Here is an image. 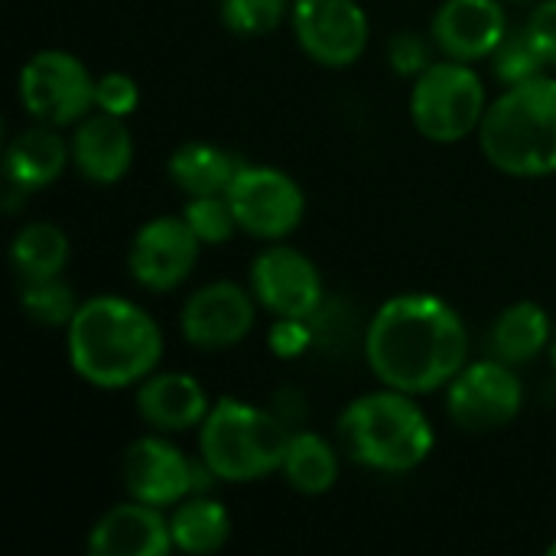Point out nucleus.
I'll return each mask as SVG.
<instances>
[{"label": "nucleus", "mask_w": 556, "mask_h": 556, "mask_svg": "<svg viewBox=\"0 0 556 556\" xmlns=\"http://www.w3.org/2000/svg\"><path fill=\"white\" fill-rule=\"evenodd\" d=\"M365 358L384 388L433 394L469 365V332L443 296L401 293L371 316Z\"/></svg>", "instance_id": "nucleus-1"}, {"label": "nucleus", "mask_w": 556, "mask_h": 556, "mask_svg": "<svg viewBox=\"0 0 556 556\" xmlns=\"http://www.w3.org/2000/svg\"><path fill=\"white\" fill-rule=\"evenodd\" d=\"M65 345L72 371L104 391L140 384L163 358L160 326L124 296L85 300L65 329Z\"/></svg>", "instance_id": "nucleus-2"}, {"label": "nucleus", "mask_w": 556, "mask_h": 556, "mask_svg": "<svg viewBox=\"0 0 556 556\" xmlns=\"http://www.w3.org/2000/svg\"><path fill=\"white\" fill-rule=\"evenodd\" d=\"M485 160L518 179H541L556 173V78L538 75L508 85L479 124Z\"/></svg>", "instance_id": "nucleus-3"}, {"label": "nucleus", "mask_w": 556, "mask_h": 556, "mask_svg": "<svg viewBox=\"0 0 556 556\" xmlns=\"http://www.w3.org/2000/svg\"><path fill=\"white\" fill-rule=\"evenodd\" d=\"M339 437L345 453L375 472H410L433 453V427L417 407L414 394L381 388L355 397L342 420Z\"/></svg>", "instance_id": "nucleus-4"}, {"label": "nucleus", "mask_w": 556, "mask_h": 556, "mask_svg": "<svg viewBox=\"0 0 556 556\" xmlns=\"http://www.w3.org/2000/svg\"><path fill=\"white\" fill-rule=\"evenodd\" d=\"M290 440L293 433L274 414L222 397L199 427V456L222 482H257L283 469Z\"/></svg>", "instance_id": "nucleus-5"}, {"label": "nucleus", "mask_w": 556, "mask_h": 556, "mask_svg": "<svg viewBox=\"0 0 556 556\" xmlns=\"http://www.w3.org/2000/svg\"><path fill=\"white\" fill-rule=\"evenodd\" d=\"M485 111V85L469 62H433L414 78L410 117L414 127L433 143H459L479 130Z\"/></svg>", "instance_id": "nucleus-6"}, {"label": "nucleus", "mask_w": 556, "mask_h": 556, "mask_svg": "<svg viewBox=\"0 0 556 556\" xmlns=\"http://www.w3.org/2000/svg\"><path fill=\"white\" fill-rule=\"evenodd\" d=\"M94 81L78 55L42 49L20 68V101L42 124H78L94 108Z\"/></svg>", "instance_id": "nucleus-7"}, {"label": "nucleus", "mask_w": 556, "mask_h": 556, "mask_svg": "<svg viewBox=\"0 0 556 556\" xmlns=\"http://www.w3.org/2000/svg\"><path fill=\"white\" fill-rule=\"evenodd\" d=\"M521 407L525 384L502 358L472 362L446 384V410L466 433L502 430L521 414Z\"/></svg>", "instance_id": "nucleus-8"}, {"label": "nucleus", "mask_w": 556, "mask_h": 556, "mask_svg": "<svg viewBox=\"0 0 556 556\" xmlns=\"http://www.w3.org/2000/svg\"><path fill=\"white\" fill-rule=\"evenodd\" d=\"M218 476L205 459L192 463L173 443L160 437H140L124 453V485L130 498L166 508L189 495H202Z\"/></svg>", "instance_id": "nucleus-9"}, {"label": "nucleus", "mask_w": 556, "mask_h": 556, "mask_svg": "<svg viewBox=\"0 0 556 556\" xmlns=\"http://www.w3.org/2000/svg\"><path fill=\"white\" fill-rule=\"evenodd\" d=\"M225 195L235 208L238 228L264 241L293 235L306 212L303 189L274 166H241Z\"/></svg>", "instance_id": "nucleus-10"}, {"label": "nucleus", "mask_w": 556, "mask_h": 556, "mask_svg": "<svg viewBox=\"0 0 556 556\" xmlns=\"http://www.w3.org/2000/svg\"><path fill=\"white\" fill-rule=\"evenodd\" d=\"M293 33L303 52L326 68H349L368 46V16L358 0H293Z\"/></svg>", "instance_id": "nucleus-11"}, {"label": "nucleus", "mask_w": 556, "mask_h": 556, "mask_svg": "<svg viewBox=\"0 0 556 556\" xmlns=\"http://www.w3.org/2000/svg\"><path fill=\"white\" fill-rule=\"evenodd\" d=\"M202 241L189 228L182 215H160L140 225L134 235L127 264L130 277L153 293H169L176 290L195 267Z\"/></svg>", "instance_id": "nucleus-12"}, {"label": "nucleus", "mask_w": 556, "mask_h": 556, "mask_svg": "<svg viewBox=\"0 0 556 556\" xmlns=\"http://www.w3.org/2000/svg\"><path fill=\"white\" fill-rule=\"evenodd\" d=\"M251 293L274 316L309 319L323 303V277L303 251L274 244L254 257Z\"/></svg>", "instance_id": "nucleus-13"}, {"label": "nucleus", "mask_w": 556, "mask_h": 556, "mask_svg": "<svg viewBox=\"0 0 556 556\" xmlns=\"http://www.w3.org/2000/svg\"><path fill=\"white\" fill-rule=\"evenodd\" d=\"M182 339L202 352H222L254 329V293L241 290L238 283L218 280L195 290L182 313H179Z\"/></svg>", "instance_id": "nucleus-14"}, {"label": "nucleus", "mask_w": 556, "mask_h": 556, "mask_svg": "<svg viewBox=\"0 0 556 556\" xmlns=\"http://www.w3.org/2000/svg\"><path fill=\"white\" fill-rule=\"evenodd\" d=\"M430 29L446 59L479 62L492 59L508 36V16L498 0H446Z\"/></svg>", "instance_id": "nucleus-15"}, {"label": "nucleus", "mask_w": 556, "mask_h": 556, "mask_svg": "<svg viewBox=\"0 0 556 556\" xmlns=\"http://www.w3.org/2000/svg\"><path fill=\"white\" fill-rule=\"evenodd\" d=\"M169 551H176L169 521L156 505L137 498L134 505H114L104 511L88 534L91 556H166Z\"/></svg>", "instance_id": "nucleus-16"}, {"label": "nucleus", "mask_w": 556, "mask_h": 556, "mask_svg": "<svg viewBox=\"0 0 556 556\" xmlns=\"http://www.w3.org/2000/svg\"><path fill=\"white\" fill-rule=\"evenodd\" d=\"M68 147H72V163L78 166V173L98 186H111L124 179L134 163L130 127L124 124V117H114L104 111L81 117Z\"/></svg>", "instance_id": "nucleus-17"}, {"label": "nucleus", "mask_w": 556, "mask_h": 556, "mask_svg": "<svg viewBox=\"0 0 556 556\" xmlns=\"http://www.w3.org/2000/svg\"><path fill=\"white\" fill-rule=\"evenodd\" d=\"M212 404L205 388L182 371H156L140 381L137 391V414L156 433H182L202 427Z\"/></svg>", "instance_id": "nucleus-18"}, {"label": "nucleus", "mask_w": 556, "mask_h": 556, "mask_svg": "<svg viewBox=\"0 0 556 556\" xmlns=\"http://www.w3.org/2000/svg\"><path fill=\"white\" fill-rule=\"evenodd\" d=\"M68 160H72V147L55 134L52 124L39 121L36 127H26L10 140L3 156V173L13 189L36 192L52 186Z\"/></svg>", "instance_id": "nucleus-19"}, {"label": "nucleus", "mask_w": 556, "mask_h": 556, "mask_svg": "<svg viewBox=\"0 0 556 556\" xmlns=\"http://www.w3.org/2000/svg\"><path fill=\"white\" fill-rule=\"evenodd\" d=\"M551 339H554V326L547 309L531 300H521L498 316L492 329V352L508 365H525L538 358L544 349H551Z\"/></svg>", "instance_id": "nucleus-20"}, {"label": "nucleus", "mask_w": 556, "mask_h": 556, "mask_svg": "<svg viewBox=\"0 0 556 556\" xmlns=\"http://www.w3.org/2000/svg\"><path fill=\"white\" fill-rule=\"evenodd\" d=\"M241 163L235 153L215 147V143H182L169 156V179L186 192V195H218L228 192L231 179L238 176Z\"/></svg>", "instance_id": "nucleus-21"}, {"label": "nucleus", "mask_w": 556, "mask_h": 556, "mask_svg": "<svg viewBox=\"0 0 556 556\" xmlns=\"http://www.w3.org/2000/svg\"><path fill=\"white\" fill-rule=\"evenodd\" d=\"M173 547L182 554H215L231 538V518L222 502L208 495H189L169 518Z\"/></svg>", "instance_id": "nucleus-22"}, {"label": "nucleus", "mask_w": 556, "mask_h": 556, "mask_svg": "<svg viewBox=\"0 0 556 556\" xmlns=\"http://www.w3.org/2000/svg\"><path fill=\"white\" fill-rule=\"evenodd\" d=\"M10 261L20 280H52L68 264V238L52 222H33L16 231L10 244Z\"/></svg>", "instance_id": "nucleus-23"}, {"label": "nucleus", "mask_w": 556, "mask_h": 556, "mask_svg": "<svg viewBox=\"0 0 556 556\" xmlns=\"http://www.w3.org/2000/svg\"><path fill=\"white\" fill-rule=\"evenodd\" d=\"M287 482L303 495H323L339 482V456L319 433H293L283 469Z\"/></svg>", "instance_id": "nucleus-24"}, {"label": "nucleus", "mask_w": 556, "mask_h": 556, "mask_svg": "<svg viewBox=\"0 0 556 556\" xmlns=\"http://www.w3.org/2000/svg\"><path fill=\"white\" fill-rule=\"evenodd\" d=\"M20 306L23 313L46 329H68L72 316L78 313V300L72 293L68 283H62L59 277L52 280H26L23 293H20Z\"/></svg>", "instance_id": "nucleus-25"}, {"label": "nucleus", "mask_w": 556, "mask_h": 556, "mask_svg": "<svg viewBox=\"0 0 556 556\" xmlns=\"http://www.w3.org/2000/svg\"><path fill=\"white\" fill-rule=\"evenodd\" d=\"M492 68L495 75L505 81V85H521V81H531L538 75H544L547 62L541 59L538 46L531 42L528 29H508V36L502 39V46L492 52Z\"/></svg>", "instance_id": "nucleus-26"}, {"label": "nucleus", "mask_w": 556, "mask_h": 556, "mask_svg": "<svg viewBox=\"0 0 556 556\" xmlns=\"http://www.w3.org/2000/svg\"><path fill=\"white\" fill-rule=\"evenodd\" d=\"M182 218L189 222V228L195 231V238L202 244H225L238 228L235 208H231L225 192H218V195H189V205H186Z\"/></svg>", "instance_id": "nucleus-27"}, {"label": "nucleus", "mask_w": 556, "mask_h": 556, "mask_svg": "<svg viewBox=\"0 0 556 556\" xmlns=\"http://www.w3.org/2000/svg\"><path fill=\"white\" fill-rule=\"evenodd\" d=\"M293 10V0H222V20L238 36H264Z\"/></svg>", "instance_id": "nucleus-28"}, {"label": "nucleus", "mask_w": 556, "mask_h": 556, "mask_svg": "<svg viewBox=\"0 0 556 556\" xmlns=\"http://www.w3.org/2000/svg\"><path fill=\"white\" fill-rule=\"evenodd\" d=\"M140 104V88L130 75L124 72H108L94 81V108L114 117L134 114Z\"/></svg>", "instance_id": "nucleus-29"}, {"label": "nucleus", "mask_w": 556, "mask_h": 556, "mask_svg": "<svg viewBox=\"0 0 556 556\" xmlns=\"http://www.w3.org/2000/svg\"><path fill=\"white\" fill-rule=\"evenodd\" d=\"M388 59H391V68L404 78H417L420 72H427L433 65L430 49L417 33H397L388 42Z\"/></svg>", "instance_id": "nucleus-30"}, {"label": "nucleus", "mask_w": 556, "mask_h": 556, "mask_svg": "<svg viewBox=\"0 0 556 556\" xmlns=\"http://www.w3.org/2000/svg\"><path fill=\"white\" fill-rule=\"evenodd\" d=\"M267 342H270L277 358H300L309 349V342H313V329L306 326V319L277 316V323L267 332Z\"/></svg>", "instance_id": "nucleus-31"}, {"label": "nucleus", "mask_w": 556, "mask_h": 556, "mask_svg": "<svg viewBox=\"0 0 556 556\" xmlns=\"http://www.w3.org/2000/svg\"><path fill=\"white\" fill-rule=\"evenodd\" d=\"M531 42L538 46L541 59L547 62V68H556V0H541L528 23H525Z\"/></svg>", "instance_id": "nucleus-32"}, {"label": "nucleus", "mask_w": 556, "mask_h": 556, "mask_svg": "<svg viewBox=\"0 0 556 556\" xmlns=\"http://www.w3.org/2000/svg\"><path fill=\"white\" fill-rule=\"evenodd\" d=\"M551 358H554V368H556V329H554V339H551Z\"/></svg>", "instance_id": "nucleus-33"}, {"label": "nucleus", "mask_w": 556, "mask_h": 556, "mask_svg": "<svg viewBox=\"0 0 556 556\" xmlns=\"http://www.w3.org/2000/svg\"><path fill=\"white\" fill-rule=\"evenodd\" d=\"M547 554L556 556V541H554V544H551V547H547Z\"/></svg>", "instance_id": "nucleus-34"}, {"label": "nucleus", "mask_w": 556, "mask_h": 556, "mask_svg": "<svg viewBox=\"0 0 556 556\" xmlns=\"http://www.w3.org/2000/svg\"><path fill=\"white\" fill-rule=\"evenodd\" d=\"M511 3H531V0H511Z\"/></svg>", "instance_id": "nucleus-35"}]
</instances>
